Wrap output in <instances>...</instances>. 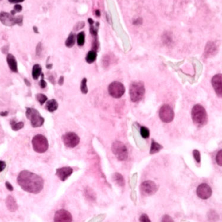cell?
Returning <instances> with one entry per match:
<instances>
[{
    "label": "cell",
    "instance_id": "cell-1",
    "mask_svg": "<svg viewBox=\"0 0 222 222\" xmlns=\"http://www.w3.org/2000/svg\"><path fill=\"white\" fill-rule=\"evenodd\" d=\"M17 181L24 191L34 194L40 193L44 186V181L41 177L27 170L20 173Z\"/></svg>",
    "mask_w": 222,
    "mask_h": 222
},
{
    "label": "cell",
    "instance_id": "cell-2",
    "mask_svg": "<svg viewBox=\"0 0 222 222\" xmlns=\"http://www.w3.org/2000/svg\"><path fill=\"white\" fill-rule=\"evenodd\" d=\"M193 123L198 127H202L208 122V116L206 110L200 104L194 106L191 111Z\"/></svg>",
    "mask_w": 222,
    "mask_h": 222
},
{
    "label": "cell",
    "instance_id": "cell-3",
    "mask_svg": "<svg viewBox=\"0 0 222 222\" xmlns=\"http://www.w3.org/2000/svg\"><path fill=\"white\" fill-rule=\"evenodd\" d=\"M145 93V88L143 82H132L130 86L129 94L133 102L136 103L143 99Z\"/></svg>",
    "mask_w": 222,
    "mask_h": 222
},
{
    "label": "cell",
    "instance_id": "cell-4",
    "mask_svg": "<svg viewBox=\"0 0 222 222\" xmlns=\"http://www.w3.org/2000/svg\"><path fill=\"white\" fill-rule=\"evenodd\" d=\"M25 116L30 121L33 127H41L45 122V119L41 115L39 111L33 108H26Z\"/></svg>",
    "mask_w": 222,
    "mask_h": 222
},
{
    "label": "cell",
    "instance_id": "cell-5",
    "mask_svg": "<svg viewBox=\"0 0 222 222\" xmlns=\"http://www.w3.org/2000/svg\"><path fill=\"white\" fill-rule=\"evenodd\" d=\"M32 143L34 150L37 153H45L49 148L48 140L42 134L34 136L32 140Z\"/></svg>",
    "mask_w": 222,
    "mask_h": 222
},
{
    "label": "cell",
    "instance_id": "cell-6",
    "mask_svg": "<svg viewBox=\"0 0 222 222\" xmlns=\"http://www.w3.org/2000/svg\"><path fill=\"white\" fill-rule=\"evenodd\" d=\"M111 150L119 161H125L128 157V150L125 145L120 141L115 142L112 144Z\"/></svg>",
    "mask_w": 222,
    "mask_h": 222
},
{
    "label": "cell",
    "instance_id": "cell-7",
    "mask_svg": "<svg viewBox=\"0 0 222 222\" xmlns=\"http://www.w3.org/2000/svg\"><path fill=\"white\" fill-rule=\"evenodd\" d=\"M108 91L109 94L112 97L119 99L123 95L125 92V87L122 83L118 81H114L109 85Z\"/></svg>",
    "mask_w": 222,
    "mask_h": 222
},
{
    "label": "cell",
    "instance_id": "cell-8",
    "mask_svg": "<svg viewBox=\"0 0 222 222\" xmlns=\"http://www.w3.org/2000/svg\"><path fill=\"white\" fill-rule=\"evenodd\" d=\"M62 141L64 145L68 148L76 147L80 143V137L74 132H67L62 137Z\"/></svg>",
    "mask_w": 222,
    "mask_h": 222
},
{
    "label": "cell",
    "instance_id": "cell-9",
    "mask_svg": "<svg viewBox=\"0 0 222 222\" xmlns=\"http://www.w3.org/2000/svg\"><path fill=\"white\" fill-rule=\"evenodd\" d=\"M161 120L166 123H170L174 118V112L173 108L168 104H164L161 107L159 113Z\"/></svg>",
    "mask_w": 222,
    "mask_h": 222
},
{
    "label": "cell",
    "instance_id": "cell-10",
    "mask_svg": "<svg viewBox=\"0 0 222 222\" xmlns=\"http://www.w3.org/2000/svg\"><path fill=\"white\" fill-rule=\"evenodd\" d=\"M140 192L143 196H150L156 193L158 187L156 184L152 181L143 182L140 186Z\"/></svg>",
    "mask_w": 222,
    "mask_h": 222
},
{
    "label": "cell",
    "instance_id": "cell-11",
    "mask_svg": "<svg viewBox=\"0 0 222 222\" xmlns=\"http://www.w3.org/2000/svg\"><path fill=\"white\" fill-rule=\"evenodd\" d=\"M0 21L6 26L13 27L17 25V16L14 17L10 13L2 11L0 13Z\"/></svg>",
    "mask_w": 222,
    "mask_h": 222
},
{
    "label": "cell",
    "instance_id": "cell-12",
    "mask_svg": "<svg viewBox=\"0 0 222 222\" xmlns=\"http://www.w3.org/2000/svg\"><path fill=\"white\" fill-rule=\"evenodd\" d=\"M197 194L200 198L207 200L211 197L212 194V189L207 184L203 183L198 187Z\"/></svg>",
    "mask_w": 222,
    "mask_h": 222
},
{
    "label": "cell",
    "instance_id": "cell-13",
    "mask_svg": "<svg viewBox=\"0 0 222 222\" xmlns=\"http://www.w3.org/2000/svg\"><path fill=\"white\" fill-rule=\"evenodd\" d=\"M72 221V216L67 210L60 209L58 210L54 216V222H71Z\"/></svg>",
    "mask_w": 222,
    "mask_h": 222
},
{
    "label": "cell",
    "instance_id": "cell-14",
    "mask_svg": "<svg viewBox=\"0 0 222 222\" xmlns=\"http://www.w3.org/2000/svg\"><path fill=\"white\" fill-rule=\"evenodd\" d=\"M212 84L216 94L221 98L222 96V75L221 74H216L212 80Z\"/></svg>",
    "mask_w": 222,
    "mask_h": 222
},
{
    "label": "cell",
    "instance_id": "cell-15",
    "mask_svg": "<svg viewBox=\"0 0 222 222\" xmlns=\"http://www.w3.org/2000/svg\"><path fill=\"white\" fill-rule=\"evenodd\" d=\"M73 173V169L71 167L66 166L60 168L56 169V175L62 181H65Z\"/></svg>",
    "mask_w": 222,
    "mask_h": 222
},
{
    "label": "cell",
    "instance_id": "cell-16",
    "mask_svg": "<svg viewBox=\"0 0 222 222\" xmlns=\"http://www.w3.org/2000/svg\"><path fill=\"white\" fill-rule=\"evenodd\" d=\"M217 52V48L216 44L213 41H209L206 45L204 56L206 58H211L214 56Z\"/></svg>",
    "mask_w": 222,
    "mask_h": 222
},
{
    "label": "cell",
    "instance_id": "cell-17",
    "mask_svg": "<svg viewBox=\"0 0 222 222\" xmlns=\"http://www.w3.org/2000/svg\"><path fill=\"white\" fill-rule=\"evenodd\" d=\"M7 62L8 64V66L11 71L13 72H18V67L16 59L14 56L11 53H8L7 56Z\"/></svg>",
    "mask_w": 222,
    "mask_h": 222
},
{
    "label": "cell",
    "instance_id": "cell-18",
    "mask_svg": "<svg viewBox=\"0 0 222 222\" xmlns=\"http://www.w3.org/2000/svg\"><path fill=\"white\" fill-rule=\"evenodd\" d=\"M6 206L11 212H14L18 209V205L15 198L11 196H8L6 200Z\"/></svg>",
    "mask_w": 222,
    "mask_h": 222
},
{
    "label": "cell",
    "instance_id": "cell-19",
    "mask_svg": "<svg viewBox=\"0 0 222 222\" xmlns=\"http://www.w3.org/2000/svg\"><path fill=\"white\" fill-rule=\"evenodd\" d=\"M58 108V103L57 101L55 99H52L46 102L45 105V108L50 113H53L56 111Z\"/></svg>",
    "mask_w": 222,
    "mask_h": 222
},
{
    "label": "cell",
    "instance_id": "cell-20",
    "mask_svg": "<svg viewBox=\"0 0 222 222\" xmlns=\"http://www.w3.org/2000/svg\"><path fill=\"white\" fill-rule=\"evenodd\" d=\"M113 181H114L118 186L123 187L125 185V181L123 177L119 173H115L112 176Z\"/></svg>",
    "mask_w": 222,
    "mask_h": 222
},
{
    "label": "cell",
    "instance_id": "cell-21",
    "mask_svg": "<svg viewBox=\"0 0 222 222\" xmlns=\"http://www.w3.org/2000/svg\"><path fill=\"white\" fill-rule=\"evenodd\" d=\"M42 68L39 64H35L34 65L32 68V77L34 80H38V78L41 75Z\"/></svg>",
    "mask_w": 222,
    "mask_h": 222
},
{
    "label": "cell",
    "instance_id": "cell-22",
    "mask_svg": "<svg viewBox=\"0 0 222 222\" xmlns=\"http://www.w3.org/2000/svg\"><path fill=\"white\" fill-rule=\"evenodd\" d=\"M76 35L73 32H71L65 41V46L68 48H72L75 44Z\"/></svg>",
    "mask_w": 222,
    "mask_h": 222
},
{
    "label": "cell",
    "instance_id": "cell-23",
    "mask_svg": "<svg viewBox=\"0 0 222 222\" xmlns=\"http://www.w3.org/2000/svg\"><path fill=\"white\" fill-rule=\"evenodd\" d=\"M97 57V52L94 50H90L88 52L85 58V60L88 64H90L95 61Z\"/></svg>",
    "mask_w": 222,
    "mask_h": 222
},
{
    "label": "cell",
    "instance_id": "cell-24",
    "mask_svg": "<svg viewBox=\"0 0 222 222\" xmlns=\"http://www.w3.org/2000/svg\"><path fill=\"white\" fill-rule=\"evenodd\" d=\"M161 149H162V146L160 144H159L158 143H157L155 140H152V144H151V147L150 149V154H155L156 153L159 152Z\"/></svg>",
    "mask_w": 222,
    "mask_h": 222
},
{
    "label": "cell",
    "instance_id": "cell-25",
    "mask_svg": "<svg viewBox=\"0 0 222 222\" xmlns=\"http://www.w3.org/2000/svg\"><path fill=\"white\" fill-rule=\"evenodd\" d=\"M10 125L11 126V129L14 131H18L24 127V123L22 122H16L14 119H12L10 120Z\"/></svg>",
    "mask_w": 222,
    "mask_h": 222
},
{
    "label": "cell",
    "instance_id": "cell-26",
    "mask_svg": "<svg viewBox=\"0 0 222 222\" xmlns=\"http://www.w3.org/2000/svg\"><path fill=\"white\" fill-rule=\"evenodd\" d=\"M85 41V34L84 32H81L77 34L76 41L78 46H84Z\"/></svg>",
    "mask_w": 222,
    "mask_h": 222
},
{
    "label": "cell",
    "instance_id": "cell-27",
    "mask_svg": "<svg viewBox=\"0 0 222 222\" xmlns=\"http://www.w3.org/2000/svg\"><path fill=\"white\" fill-rule=\"evenodd\" d=\"M36 99L37 100V101L40 103V104L42 106L48 100V97L45 94L39 93L36 95Z\"/></svg>",
    "mask_w": 222,
    "mask_h": 222
},
{
    "label": "cell",
    "instance_id": "cell-28",
    "mask_svg": "<svg viewBox=\"0 0 222 222\" xmlns=\"http://www.w3.org/2000/svg\"><path fill=\"white\" fill-rule=\"evenodd\" d=\"M140 135L144 139H147L150 136V132L146 127L142 126L140 127Z\"/></svg>",
    "mask_w": 222,
    "mask_h": 222
},
{
    "label": "cell",
    "instance_id": "cell-29",
    "mask_svg": "<svg viewBox=\"0 0 222 222\" xmlns=\"http://www.w3.org/2000/svg\"><path fill=\"white\" fill-rule=\"evenodd\" d=\"M87 78H84L82 79L81 84V91L82 94H87V92L88 91V87H87Z\"/></svg>",
    "mask_w": 222,
    "mask_h": 222
},
{
    "label": "cell",
    "instance_id": "cell-30",
    "mask_svg": "<svg viewBox=\"0 0 222 222\" xmlns=\"http://www.w3.org/2000/svg\"><path fill=\"white\" fill-rule=\"evenodd\" d=\"M43 44L41 42H39L36 47V55L38 57H41L42 54H43Z\"/></svg>",
    "mask_w": 222,
    "mask_h": 222
},
{
    "label": "cell",
    "instance_id": "cell-31",
    "mask_svg": "<svg viewBox=\"0 0 222 222\" xmlns=\"http://www.w3.org/2000/svg\"><path fill=\"white\" fill-rule=\"evenodd\" d=\"M84 26H85V23L84 21H80L74 25L73 30L75 32H78L81 29H82L83 27H84Z\"/></svg>",
    "mask_w": 222,
    "mask_h": 222
},
{
    "label": "cell",
    "instance_id": "cell-32",
    "mask_svg": "<svg viewBox=\"0 0 222 222\" xmlns=\"http://www.w3.org/2000/svg\"><path fill=\"white\" fill-rule=\"evenodd\" d=\"M216 162L220 166H222V150H220L216 155Z\"/></svg>",
    "mask_w": 222,
    "mask_h": 222
},
{
    "label": "cell",
    "instance_id": "cell-33",
    "mask_svg": "<svg viewBox=\"0 0 222 222\" xmlns=\"http://www.w3.org/2000/svg\"><path fill=\"white\" fill-rule=\"evenodd\" d=\"M193 156L194 158V159H196V161H197V163H200V161H201V155H200V152L196 149V150H194L193 152Z\"/></svg>",
    "mask_w": 222,
    "mask_h": 222
},
{
    "label": "cell",
    "instance_id": "cell-34",
    "mask_svg": "<svg viewBox=\"0 0 222 222\" xmlns=\"http://www.w3.org/2000/svg\"><path fill=\"white\" fill-rule=\"evenodd\" d=\"M41 81L39 82V85H40L41 89H44V88H45L46 87L47 83L44 80V74L41 73Z\"/></svg>",
    "mask_w": 222,
    "mask_h": 222
},
{
    "label": "cell",
    "instance_id": "cell-35",
    "mask_svg": "<svg viewBox=\"0 0 222 222\" xmlns=\"http://www.w3.org/2000/svg\"><path fill=\"white\" fill-rule=\"evenodd\" d=\"M140 222H150V220L149 219L147 214H143L140 216Z\"/></svg>",
    "mask_w": 222,
    "mask_h": 222
},
{
    "label": "cell",
    "instance_id": "cell-36",
    "mask_svg": "<svg viewBox=\"0 0 222 222\" xmlns=\"http://www.w3.org/2000/svg\"><path fill=\"white\" fill-rule=\"evenodd\" d=\"M162 222H173L171 217H170L169 215L168 214H165L163 217H162Z\"/></svg>",
    "mask_w": 222,
    "mask_h": 222
},
{
    "label": "cell",
    "instance_id": "cell-37",
    "mask_svg": "<svg viewBox=\"0 0 222 222\" xmlns=\"http://www.w3.org/2000/svg\"><path fill=\"white\" fill-rule=\"evenodd\" d=\"M22 10H23L22 6H21L20 4H16L14 6V10H14L16 13H20V12H21V11H22Z\"/></svg>",
    "mask_w": 222,
    "mask_h": 222
},
{
    "label": "cell",
    "instance_id": "cell-38",
    "mask_svg": "<svg viewBox=\"0 0 222 222\" xmlns=\"http://www.w3.org/2000/svg\"><path fill=\"white\" fill-rule=\"evenodd\" d=\"M23 16L21 15L18 16H17V25H18L19 26H21L23 25Z\"/></svg>",
    "mask_w": 222,
    "mask_h": 222
},
{
    "label": "cell",
    "instance_id": "cell-39",
    "mask_svg": "<svg viewBox=\"0 0 222 222\" xmlns=\"http://www.w3.org/2000/svg\"><path fill=\"white\" fill-rule=\"evenodd\" d=\"M48 80L50 82H51L53 85H55V77L54 76L52 75V74H50V75H48Z\"/></svg>",
    "mask_w": 222,
    "mask_h": 222
},
{
    "label": "cell",
    "instance_id": "cell-40",
    "mask_svg": "<svg viewBox=\"0 0 222 222\" xmlns=\"http://www.w3.org/2000/svg\"><path fill=\"white\" fill-rule=\"evenodd\" d=\"M6 167V163L3 161H0V172L4 171Z\"/></svg>",
    "mask_w": 222,
    "mask_h": 222
},
{
    "label": "cell",
    "instance_id": "cell-41",
    "mask_svg": "<svg viewBox=\"0 0 222 222\" xmlns=\"http://www.w3.org/2000/svg\"><path fill=\"white\" fill-rule=\"evenodd\" d=\"M6 186L7 189L9 191H13V189H14L13 187L11 185V184L9 182H8V181H6Z\"/></svg>",
    "mask_w": 222,
    "mask_h": 222
},
{
    "label": "cell",
    "instance_id": "cell-42",
    "mask_svg": "<svg viewBox=\"0 0 222 222\" xmlns=\"http://www.w3.org/2000/svg\"><path fill=\"white\" fill-rule=\"evenodd\" d=\"M8 49H9V46L7 45V46H4V47L2 48L1 49V51L4 54H6L7 52H8Z\"/></svg>",
    "mask_w": 222,
    "mask_h": 222
},
{
    "label": "cell",
    "instance_id": "cell-43",
    "mask_svg": "<svg viewBox=\"0 0 222 222\" xmlns=\"http://www.w3.org/2000/svg\"><path fill=\"white\" fill-rule=\"evenodd\" d=\"M64 83V76H60L59 79V81H58V84L59 85H62Z\"/></svg>",
    "mask_w": 222,
    "mask_h": 222
},
{
    "label": "cell",
    "instance_id": "cell-44",
    "mask_svg": "<svg viewBox=\"0 0 222 222\" xmlns=\"http://www.w3.org/2000/svg\"><path fill=\"white\" fill-rule=\"evenodd\" d=\"M25 0H8V1L11 4H17L23 2Z\"/></svg>",
    "mask_w": 222,
    "mask_h": 222
},
{
    "label": "cell",
    "instance_id": "cell-45",
    "mask_svg": "<svg viewBox=\"0 0 222 222\" xmlns=\"http://www.w3.org/2000/svg\"><path fill=\"white\" fill-rule=\"evenodd\" d=\"M24 81H25V85H26L27 86H28V87H30V86H31V83H30V82L27 78H25Z\"/></svg>",
    "mask_w": 222,
    "mask_h": 222
},
{
    "label": "cell",
    "instance_id": "cell-46",
    "mask_svg": "<svg viewBox=\"0 0 222 222\" xmlns=\"http://www.w3.org/2000/svg\"><path fill=\"white\" fill-rule=\"evenodd\" d=\"M8 111H4V112H1L0 113V115L2 116V117H5V116H7V115H8Z\"/></svg>",
    "mask_w": 222,
    "mask_h": 222
},
{
    "label": "cell",
    "instance_id": "cell-47",
    "mask_svg": "<svg viewBox=\"0 0 222 222\" xmlns=\"http://www.w3.org/2000/svg\"><path fill=\"white\" fill-rule=\"evenodd\" d=\"M33 31L35 33H39V30H38V28L36 27V26H33Z\"/></svg>",
    "mask_w": 222,
    "mask_h": 222
},
{
    "label": "cell",
    "instance_id": "cell-48",
    "mask_svg": "<svg viewBox=\"0 0 222 222\" xmlns=\"http://www.w3.org/2000/svg\"><path fill=\"white\" fill-rule=\"evenodd\" d=\"M46 68H47L48 69H51L52 68V67H53V65H52V64H47V65H46Z\"/></svg>",
    "mask_w": 222,
    "mask_h": 222
},
{
    "label": "cell",
    "instance_id": "cell-49",
    "mask_svg": "<svg viewBox=\"0 0 222 222\" xmlns=\"http://www.w3.org/2000/svg\"><path fill=\"white\" fill-rule=\"evenodd\" d=\"M88 21L89 24H90L91 25H92L94 24V21H93V20L91 19V18H88Z\"/></svg>",
    "mask_w": 222,
    "mask_h": 222
},
{
    "label": "cell",
    "instance_id": "cell-50",
    "mask_svg": "<svg viewBox=\"0 0 222 222\" xmlns=\"http://www.w3.org/2000/svg\"><path fill=\"white\" fill-rule=\"evenodd\" d=\"M95 14L97 16L99 17L101 16V13H100V11L99 10H97L95 11Z\"/></svg>",
    "mask_w": 222,
    "mask_h": 222
},
{
    "label": "cell",
    "instance_id": "cell-51",
    "mask_svg": "<svg viewBox=\"0 0 222 222\" xmlns=\"http://www.w3.org/2000/svg\"><path fill=\"white\" fill-rule=\"evenodd\" d=\"M0 1H1V0H0Z\"/></svg>",
    "mask_w": 222,
    "mask_h": 222
}]
</instances>
